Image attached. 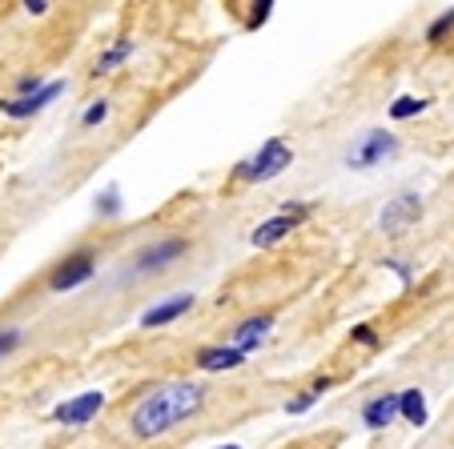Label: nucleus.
Masks as SVG:
<instances>
[{
	"mask_svg": "<svg viewBox=\"0 0 454 449\" xmlns=\"http://www.w3.org/2000/svg\"><path fill=\"white\" fill-rule=\"evenodd\" d=\"M330 385H334V382H330V377H322V382H317L314 390H306V393H301V398H294L290 406H286V414H306V409L314 406L317 398H322V390H330Z\"/></svg>",
	"mask_w": 454,
	"mask_h": 449,
	"instance_id": "15",
	"label": "nucleus"
},
{
	"mask_svg": "<svg viewBox=\"0 0 454 449\" xmlns=\"http://www.w3.org/2000/svg\"><path fill=\"white\" fill-rule=\"evenodd\" d=\"M125 57H129V41H121L117 49H109V52H105V57H101V65H97V73H105V68L121 65V60H125Z\"/></svg>",
	"mask_w": 454,
	"mask_h": 449,
	"instance_id": "19",
	"label": "nucleus"
},
{
	"mask_svg": "<svg viewBox=\"0 0 454 449\" xmlns=\"http://www.w3.org/2000/svg\"><path fill=\"white\" fill-rule=\"evenodd\" d=\"M290 161H294L290 144H286L282 136H270V141L262 144L249 161L238 165V177L241 181H270V177H278L282 169H290Z\"/></svg>",
	"mask_w": 454,
	"mask_h": 449,
	"instance_id": "2",
	"label": "nucleus"
},
{
	"mask_svg": "<svg viewBox=\"0 0 454 449\" xmlns=\"http://www.w3.org/2000/svg\"><path fill=\"white\" fill-rule=\"evenodd\" d=\"M398 149V141L390 133H382V128H374V133H366L358 144H354L350 153H346V165L350 169H374V165H382L386 157Z\"/></svg>",
	"mask_w": 454,
	"mask_h": 449,
	"instance_id": "3",
	"label": "nucleus"
},
{
	"mask_svg": "<svg viewBox=\"0 0 454 449\" xmlns=\"http://www.w3.org/2000/svg\"><path fill=\"white\" fill-rule=\"evenodd\" d=\"M270 329H274V317L270 314L249 317V321H241L238 329H233V349H238V353H249V349H257V341L266 337Z\"/></svg>",
	"mask_w": 454,
	"mask_h": 449,
	"instance_id": "11",
	"label": "nucleus"
},
{
	"mask_svg": "<svg viewBox=\"0 0 454 449\" xmlns=\"http://www.w3.org/2000/svg\"><path fill=\"white\" fill-rule=\"evenodd\" d=\"M217 449H241V445H217Z\"/></svg>",
	"mask_w": 454,
	"mask_h": 449,
	"instance_id": "26",
	"label": "nucleus"
},
{
	"mask_svg": "<svg viewBox=\"0 0 454 449\" xmlns=\"http://www.w3.org/2000/svg\"><path fill=\"white\" fill-rule=\"evenodd\" d=\"M97 213H101V217H113V213H121V193H117V185H109L101 197H97Z\"/></svg>",
	"mask_w": 454,
	"mask_h": 449,
	"instance_id": "17",
	"label": "nucleus"
},
{
	"mask_svg": "<svg viewBox=\"0 0 454 449\" xmlns=\"http://www.w3.org/2000/svg\"><path fill=\"white\" fill-rule=\"evenodd\" d=\"M17 89H20V97H28V93H36V89H41V81H36V77H25Z\"/></svg>",
	"mask_w": 454,
	"mask_h": 449,
	"instance_id": "23",
	"label": "nucleus"
},
{
	"mask_svg": "<svg viewBox=\"0 0 454 449\" xmlns=\"http://www.w3.org/2000/svg\"><path fill=\"white\" fill-rule=\"evenodd\" d=\"M419 213H422L419 197H414V193H403L398 201L386 205V213H382V229L390 233V237H403V233L414 225V221H419Z\"/></svg>",
	"mask_w": 454,
	"mask_h": 449,
	"instance_id": "6",
	"label": "nucleus"
},
{
	"mask_svg": "<svg viewBox=\"0 0 454 449\" xmlns=\"http://www.w3.org/2000/svg\"><path fill=\"white\" fill-rule=\"evenodd\" d=\"M189 309H193V293H177V297H169V301H161V306L145 309V314H141V325H145V329H157V325L177 321V317L189 314Z\"/></svg>",
	"mask_w": 454,
	"mask_h": 449,
	"instance_id": "10",
	"label": "nucleus"
},
{
	"mask_svg": "<svg viewBox=\"0 0 454 449\" xmlns=\"http://www.w3.org/2000/svg\"><path fill=\"white\" fill-rule=\"evenodd\" d=\"M270 9H274V4H270V0H262V4H257V12H254V17H249V28H257V25H266Z\"/></svg>",
	"mask_w": 454,
	"mask_h": 449,
	"instance_id": "22",
	"label": "nucleus"
},
{
	"mask_svg": "<svg viewBox=\"0 0 454 449\" xmlns=\"http://www.w3.org/2000/svg\"><path fill=\"white\" fill-rule=\"evenodd\" d=\"M20 341H25V333L12 329V325H4V329H0V357H9L12 349L20 345Z\"/></svg>",
	"mask_w": 454,
	"mask_h": 449,
	"instance_id": "18",
	"label": "nucleus"
},
{
	"mask_svg": "<svg viewBox=\"0 0 454 449\" xmlns=\"http://www.w3.org/2000/svg\"><path fill=\"white\" fill-rule=\"evenodd\" d=\"M422 109H427V101H422V97H398V101L390 105V117H395V120H411V117H419Z\"/></svg>",
	"mask_w": 454,
	"mask_h": 449,
	"instance_id": "16",
	"label": "nucleus"
},
{
	"mask_svg": "<svg viewBox=\"0 0 454 449\" xmlns=\"http://www.w3.org/2000/svg\"><path fill=\"white\" fill-rule=\"evenodd\" d=\"M201 406H206V390H201L198 382H169V385L149 390L145 398L137 401L129 425H133V433H137L141 441H149V437L169 433L173 425H181L185 417H193Z\"/></svg>",
	"mask_w": 454,
	"mask_h": 449,
	"instance_id": "1",
	"label": "nucleus"
},
{
	"mask_svg": "<svg viewBox=\"0 0 454 449\" xmlns=\"http://www.w3.org/2000/svg\"><path fill=\"white\" fill-rule=\"evenodd\" d=\"M241 361H246V353H238L233 345H209V349H201V353H198V365H201V369H209V373L238 369Z\"/></svg>",
	"mask_w": 454,
	"mask_h": 449,
	"instance_id": "13",
	"label": "nucleus"
},
{
	"mask_svg": "<svg viewBox=\"0 0 454 449\" xmlns=\"http://www.w3.org/2000/svg\"><path fill=\"white\" fill-rule=\"evenodd\" d=\"M398 414L411 425H427V398L419 390H403L398 393Z\"/></svg>",
	"mask_w": 454,
	"mask_h": 449,
	"instance_id": "14",
	"label": "nucleus"
},
{
	"mask_svg": "<svg viewBox=\"0 0 454 449\" xmlns=\"http://www.w3.org/2000/svg\"><path fill=\"white\" fill-rule=\"evenodd\" d=\"M25 9H28V12H36V17H41V12L49 9V4H44V0H25Z\"/></svg>",
	"mask_w": 454,
	"mask_h": 449,
	"instance_id": "25",
	"label": "nucleus"
},
{
	"mask_svg": "<svg viewBox=\"0 0 454 449\" xmlns=\"http://www.w3.org/2000/svg\"><path fill=\"white\" fill-rule=\"evenodd\" d=\"M89 277H93V257H89V253H77V257H69V261L60 265V269H52L49 289H52V293H65V289L85 285Z\"/></svg>",
	"mask_w": 454,
	"mask_h": 449,
	"instance_id": "8",
	"label": "nucleus"
},
{
	"mask_svg": "<svg viewBox=\"0 0 454 449\" xmlns=\"http://www.w3.org/2000/svg\"><path fill=\"white\" fill-rule=\"evenodd\" d=\"M354 337H358V341H366V345H378V337L366 329V325H358V329H354Z\"/></svg>",
	"mask_w": 454,
	"mask_h": 449,
	"instance_id": "24",
	"label": "nucleus"
},
{
	"mask_svg": "<svg viewBox=\"0 0 454 449\" xmlns=\"http://www.w3.org/2000/svg\"><path fill=\"white\" fill-rule=\"evenodd\" d=\"M101 406H105V393L89 390V393H81V398H73V401H60V406L52 409V417H57L60 425H85Z\"/></svg>",
	"mask_w": 454,
	"mask_h": 449,
	"instance_id": "7",
	"label": "nucleus"
},
{
	"mask_svg": "<svg viewBox=\"0 0 454 449\" xmlns=\"http://www.w3.org/2000/svg\"><path fill=\"white\" fill-rule=\"evenodd\" d=\"M395 417H398V393H382V398H374L366 409H362L366 430H386Z\"/></svg>",
	"mask_w": 454,
	"mask_h": 449,
	"instance_id": "12",
	"label": "nucleus"
},
{
	"mask_svg": "<svg viewBox=\"0 0 454 449\" xmlns=\"http://www.w3.org/2000/svg\"><path fill=\"white\" fill-rule=\"evenodd\" d=\"M60 81H49V85H41L36 93H28V97H17V101H9V105H0V112H9V117H17V120H25V117H33V112H41L49 101H57L60 97Z\"/></svg>",
	"mask_w": 454,
	"mask_h": 449,
	"instance_id": "9",
	"label": "nucleus"
},
{
	"mask_svg": "<svg viewBox=\"0 0 454 449\" xmlns=\"http://www.w3.org/2000/svg\"><path fill=\"white\" fill-rule=\"evenodd\" d=\"M181 253H185V241H181V237L149 241V245L137 249V257H133V273H137V277H145V273H157V269H165L173 257H181Z\"/></svg>",
	"mask_w": 454,
	"mask_h": 449,
	"instance_id": "4",
	"label": "nucleus"
},
{
	"mask_svg": "<svg viewBox=\"0 0 454 449\" xmlns=\"http://www.w3.org/2000/svg\"><path fill=\"white\" fill-rule=\"evenodd\" d=\"M306 217V205H294V209H286V213H278V217H270L266 225H257L254 229V245L257 249H270V245H278V241H286L294 233V225Z\"/></svg>",
	"mask_w": 454,
	"mask_h": 449,
	"instance_id": "5",
	"label": "nucleus"
},
{
	"mask_svg": "<svg viewBox=\"0 0 454 449\" xmlns=\"http://www.w3.org/2000/svg\"><path fill=\"white\" fill-rule=\"evenodd\" d=\"M446 28H454V9L450 12H442V17H438L434 20V25H430V33H427V41H442V36H446Z\"/></svg>",
	"mask_w": 454,
	"mask_h": 449,
	"instance_id": "20",
	"label": "nucleus"
},
{
	"mask_svg": "<svg viewBox=\"0 0 454 449\" xmlns=\"http://www.w3.org/2000/svg\"><path fill=\"white\" fill-rule=\"evenodd\" d=\"M105 117H109V105H105V101H97V105H93V109H89V112H85V125H101V120H105Z\"/></svg>",
	"mask_w": 454,
	"mask_h": 449,
	"instance_id": "21",
	"label": "nucleus"
}]
</instances>
